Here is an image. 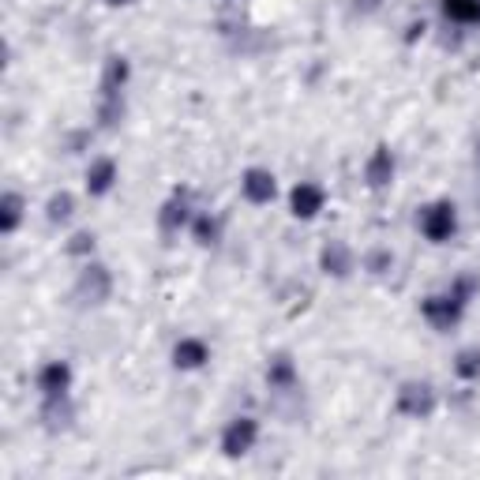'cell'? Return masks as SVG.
<instances>
[{
  "mask_svg": "<svg viewBox=\"0 0 480 480\" xmlns=\"http://www.w3.org/2000/svg\"><path fill=\"white\" fill-rule=\"evenodd\" d=\"M446 11L458 19H473V16H480V4L476 0H446Z\"/></svg>",
  "mask_w": 480,
  "mask_h": 480,
  "instance_id": "6da1fadb",
  "label": "cell"
},
{
  "mask_svg": "<svg viewBox=\"0 0 480 480\" xmlns=\"http://www.w3.org/2000/svg\"><path fill=\"white\" fill-rule=\"evenodd\" d=\"M312 207H315V192H308V188H304V192H297V210H300V214H312Z\"/></svg>",
  "mask_w": 480,
  "mask_h": 480,
  "instance_id": "7a4b0ae2",
  "label": "cell"
}]
</instances>
